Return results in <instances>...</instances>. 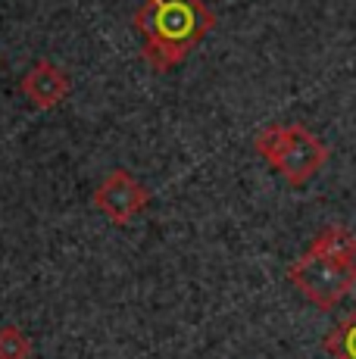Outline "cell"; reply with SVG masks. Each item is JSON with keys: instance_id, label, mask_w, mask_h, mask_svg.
<instances>
[{"instance_id": "cell-5", "label": "cell", "mask_w": 356, "mask_h": 359, "mask_svg": "<svg viewBox=\"0 0 356 359\" xmlns=\"http://www.w3.org/2000/svg\"><path fill=\"white\" fill-rule=\"evenodd\" d=\"M19 88H22V94L29 97L32 107L41 109V113H50V109H57L60 103L69 97L72 81L57 63H50V60H38V63L22 75Z\"/></svg>"}, {"instance_id": "cell-4", "label": "cell", "mask_w": 356, "mask_h": 359, "mask_svg": "<svg viewBox=\"0 0 356 359\" xmlns=\"http://www.w3.org/2000/svg\"><path fill=\"white\" fill-rule=\"evenodd\" d=\"M94 206L113 225H128L150 206V191L128 169H113L94 191Z\"/></svg>"}, {"instance_id": "cell-7", "label": "cell", "mask_w": 356, "mask_h": 359, "mask_svg": "<svg viewBox=\"0 0 356 359\" xmlns=\"http://www.w3.org/2000/svg\"><path fill=\"white\" fill-rule=\"evenodd\" d=\"M322 350L331 359H356V306L325 334Z\"/></svg>"}, {"instance_id": "cell-8", "label": "cell", "mask_w": 356, "mask_h": 359, "mask_svg": "<svg viewBox=\"0 0 356 359\" xmlns=\"http://www.w3.org/2000/svg\"><path fill=\"white\" fill-rule=\"evenodd\" d=\"M32 337L19 325L0 328V359H32Z\"/></svg>"}, {"instance_id": "cell-3", "label": "cell", "mask_w": 356, "mask_h": 359, "mask_svg": "<svg viewBox=\"0 0 356 359\" xmlns=\"http://www.w3.org/2000/svg\"><path fill=\"white\" fill-rule=\"evenodd\" d=\"M287 281L300 291L303 300L319 306L322 313H331L338 303H344L356 287V262L319 257L306 250L287 266Z\"/></svg>"}, {"instance_id": "cell-6", "label": "cell", "mask_w": 356, "mask_h": 359, "mask_svg": "<svg viewBox=\"0 0 356 359\" xmlns=\"http://www.w3.org/2000/svg\"><path fill=\"white\" fill-rule=\"evenodd\" d=\"M310 253H319V257H331V259H344V262H356V234L347 229V225H325L313 234Z\"/></svg>"}, {"instance_id": "cell-1", "label": "cell", "mask_w": 356, "mask_h": 359, "mask_svg": "<svg viewBox=\"0 0 356 359\" xmlns=\"http://www.w3.org/2000/svg\"><path fill=\"white\" fill-rule=\"evenodd\" d=\"M135 29L144 63L153 72H169L216 29V13L203 0H144L135 13Z\"/></svg>"}, {"instance_id": "cell-2", "label": "cell", "mask_w": 356, "mask_h": 359, "mask_svg": "<svg viewBox=\"0 0 356 359\" xmlns=\"http://www.w3.org/2000/svg\"><path fill=\"white\" fill-rule=\"evenodd\" d=\"M253 150L263 156L291 188H303L322 172L328 163V147L319 135H313L303 122L291 126H266L253 137Z\"/></svg>"}]
</instances>
